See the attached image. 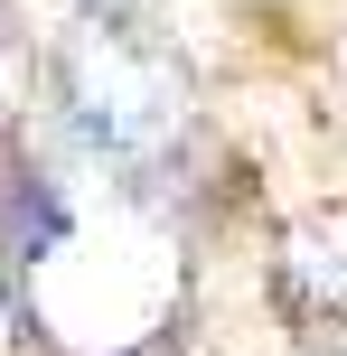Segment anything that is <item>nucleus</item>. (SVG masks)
<instances>
[{"label": "nucleus", "instance_id": "obj_4", "mask_svg": "<svg viewBox=\"0 0 347 356\" xmlns=\"http://www.w3.org/2000/svg\"><path fill=\"white\" fill-rule=\"evenodd\" d=\"M10 328H19V291H10V263H0V347H10Z\"/></svg>", "mask_w": 347, "mask_h": 356}, {"label": "nucleus", "instance_id": "obj_3", "mask_svg": "<svg viewBox=\"0 0 347 356\" xmlns=\"http://www.w3.org/2000/svg\"><path fill=\"white\" fill-rule=\"evenodd\" d=\"M29 38H19V19L0 10V122H19V104H29Z\"/></svg>", "mask_w": 347, "mask_h": 356}, {"label": "nucleus", "instance_id": "obj_1", "mask_svg": "<svg viewBox=\"0 0 347 356\" xmlns=\"http://www.w3.org/2000/svg\"><path fill=\"white\" fill-rule=\"evenodd\" d=\"M56 85V131L75 160L113 169V178H160L188 150V66L141 29V19H75L47 56Z\"/></svg>", "mask_w": 347, "mask_h": 356}, {"label": "nucleus", "instance_id": "obj_5", "mask_svg": "<svg viewBox=\"0 0 347 356\" xmlns=\"http://www.w3.org/2000/svg\"><path fill=\"white\" fill-rule=\"evenodd\" d=\"M85 19H131V10H150V0H75Z\"/></svg>", "mask_w": 347, "mask_h": 356}, {"label": "nucleus", "instance_id": "obj_2", "mask_svg": "<svg viewBox=\"0 0 347 356\" xmlns=\"http://www.w3.org/2000/svg\"><path fill=\"white\" fill-rule=\"evenodd\" d=\"M273 300L310 347H347V216H310L282 234Z\"/></svg>", "mask_w": 347, "mask_h": 356}]
</instances>
